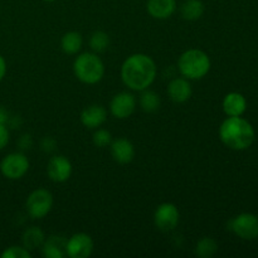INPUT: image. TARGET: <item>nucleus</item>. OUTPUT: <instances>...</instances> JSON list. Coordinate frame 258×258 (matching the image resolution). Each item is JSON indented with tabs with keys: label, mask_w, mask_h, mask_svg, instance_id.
Wrapping results in <instances>:
<instances>
[{
	"label": "nucleus",
	"mask_w": 258,
	"mask_h": 258,
	"mask_svg": "<svg viewBox=\"0 0 258 258\" xmlns=\"http://www.w3.org/2000/svg\"><path fill=\"white\" fill-rule=\"evenodd\" d=\"M158 73L153 58L144 53H135L125 59L121 66V80L133 91L146 90L154 83Z\"/></svg>",
	"instance_id": "nucleus-1"
},
{
	"label": "nucleus",
	"mask_w": 258,
	"mask_h": 258,
	"mask_svg": "<svg viewBox=\"0 0 258 258\" xmlns=\"http://www.w3.org/2000/svg\"><path fill=\"white\" fill-rule=\"evenodd\" d=\"M219 139L232 150H246L254 141V128L241 116H228L219 127Z\"/></svg>",
	"instance_id": "nucleus-2"
},
{
	"label": "nucleus",
	"mask_w": 258,
	"mask_h": 258,
	"mask_svg": "<svg viewBox=\"0 0 258 258\" xmlns=\"http://www.w3.org/2000/svg\"><path fill=\"white\" fill-rule=\"evenodd\" d=\"M211 58L201 49H188L179 57L178 68L183 77L189 81L202 80L211 71Z\"/></svg>",
	"instance_id": "nucleus-3"
},
{
	"label": "nucleus",
	"mask_w": 258,
	"mask_h": 258,
	"mask_svg": "<svg viewBox=\"0 0 258 258\" xmlns=\"http://www.w3.org/2000/svg\"><path fill=\"white\" fill-rule=\"evenodd\" d=\"M75 76L86 85H96L105 75V64L96 53L86 52L78 55L73 63Z\"/></svg>",
	"instance_id": "nucleus-4"
},
{
	"label": "nucleus",
	"mask_w": 258,
	"mask_h": 258,
	"mask_svg": "<svg viewBox=\"0 0 258 258\" xmlns=\"http://www.w3.org/2000/svg\"><path fill=\"white\" fill-rule=\"evenodd\" d=\"M53 207V196L47 189H35L28 196L25 208L33 219H42L47 216Z\"/></svg>",
	"instance_id": "nucleus-5"
},
{
	"label": "nucleus",
	"mask_w": 258,
	"mask_h": 258,
	"mask_svg": "<svg viewBox=\"0 0 258 258\" xmlns=\"http://www.w3.org/2000/svg\"><path fill=\"white\" fill-rule=\"evenodd\" d=\"M29 170V160L23 153H10L0 161V173L9 180L23 178Z\"/></svg>",
	"instance_id": "nucleus-6"
},
{
	"label": "nucleus",
	"mask_w": 258,
	"mask_h": 258,
	"mask_svg": "<svg viewBox=\"0 0 258 258\" xmlns=\"http://www.w3.org/2000/svg\"><path fill=\"white\" fill-rule=\"evenodd\" d=\"M229 229L244 241H253L258 237V217L242 213L229 222Z\"/></svg>",
	"instance_id": "nucleus-7"
},
{
	"label": "nucleus",
	"mask_w": 258,
	"mask_h": 258,
	"mask_svg": "<svg viewBox=\"0 0 258 258\" xmlns=\"http://www.w3.org/2000/svg\"><path fill=\"white\" fill-rule=\"evenodd\" d=\"M180 213L175 204L163 203L156 208L154 213V223L161 232H171L178 227Z\"/></svg>",
	"instance_id": "nucleus-8"
},
{
	"label": "nucleus",
	"mask_w": 258,
	"mask_h": 258,
	"mask_svg": "<svg viewBox=\"0 0 258 258\" xmlns=\"http://www.w3.org/2000/svg\"><path fill=\"white\" fill-rule=\"evenodd\" d=\"M92 252L93 241L87 233H76L66 242V254L71 258H87Z\"/></svg>",
	"instance_id": "nucleus-9"
},
{
	"label": "nucleus",
	"mask_w": 258,
	"mask_h": 258,
	"mask_svg": "<svg viewBox=\"0 0 258 258\" xmlns=\"http://www.w3.org/2000/svg\"><path fill=\"white\" fill-rule=\"evenodd\" d=\"M136 108V98L130 92L116 93L110 103V112L118 120L130 117Z\"/></svg>",
	"instance_id": "nucleus-10"
},
{
	"label": "nucleus",
	"mask_w": 258,
	"mask_h": 258,
	"mask_svg": "<svg viewBox=\"0 0 258 258\" xmlns=\"http://www.w3.org/2000/svg\"><path fill=\"white\" fill-rule=\"evenodd\" d=\"M47 174L54 183H64L72 175V164L63 155L53 156L48 161Z\"/></svg>",
	"instance_id": "nucleus-11"
},
{
	"label": "nucleus",
	"mask_w": 258,
	"mask_h": 258,
	"mask_svg": "<svg viewBox=\"0 0 258 258\" xmlns=\"http://www.w3.org/2000/svg\"><path fill=\"white\" fill-rule=\"evenodd\" d=\"M110 150L113 160L118 164H128L135 158V148L133 143L125 138H118L111 141Z\"/></svg>",
	"instance_id": "nucleus-12"
},
{
	"label": "nucleus",
	"mask_w": 258,
	"mask_h": 258,
	"mask_svg": "<svg viewBox=\"0 0 258 258\" xmlns=\"http://www.w3.org/2000/svg\"><path fill=\"white\" fill-rule=\"evenodd\" d=\"M80 118L85 127L98 128L107 120V110L101 105H91L81 112Z\"/></svg>",
	"instance_id": "nucleus-13"
},
{
	"label": "nucleus",
	"mask_w": 258,
	"mask_h": 258,
	"mask_svg": "<svg viewBox=\"0 0 258 258\" xmlns=\"http://www.w3.org/2000/svg\"><path fill=\"white\" fill-rule=\"evenodd\" d=\"M168 95L175 103H184L190 98L191 85L185 77L174 78L168 85Z\"/></svg>",
	"instance_id": "nucleus-14"
},
{
	"label": "nucleus",
	"mask_w": 258,
	"mask_h": 258,
	"mask_svg": "<svg viewBox=\"0 0 258 258\" xmlns=\"http://www.w3.org/2000/svg\"><path fill=\"white\" fill-rule=\"evenodd\" d=\"M146 10L154 19H169L176 10V0H148Z\"/></svg>",
	"instance_id": "nucleus-15"
},
{
	"label": "nucleus",
	"mask_w": 258,
	"mask_h": 258,
	"mask_svg": "<svg viewBox=\"0 0 258 258\" xmlns=\"http://www.w3.org/2000/svg\"><path fill=\"white\" fill-rule=\"evenodd\" d=\"M223 111L227 116H242L247 108V101L239 92H229L223 98Z\"/></svg>",
	"instance_id": "nucleus-16"
},
{
	"label": "nucleus",
	"mask_w": 258,
	"mask_h": 258,
	"mask_svg": "<svg viewBox=\"0 0 258 258\" xmlns=\"http://www.w3.org/2000/svg\"><path fill=\"white\" fill-rule=\"evenodd\" d=\"M44 241V233H43L42 229L38 228V227H30V228L25 229V232L23 233L22 237L23 247H25L29 252L35 251V249L38 248H42Z\"/></svg>",
	"instance_id": "nucleus-17"
},
{
	"label": "nucleus",
	"mask_w": 258,
	"mask_h": 258,
	"mask_svg": "<svg viewBox=\"0 0 258 258\" xmlns=\"http://www.w3.org/2000/svg\"><path fill=\"white\" fill-rule=\"evenodd\" d=\"M181 17L189 22H194L203 17L204 4L202 0H185L180 7Z\"/></svg>",
	"instance_id": "nucleus-18"
},
{
	"label": "nucleus",
	"mask_w": 258,
	"mask_h": 258,
	"mask_svg": "<svg viewBox=\"0 0 258 258\" xmlns=\"http://www.w3.org/2000/svg\"><path fill=\"white\" fill-rule=\"evenodd\" d=\"M43 256L47 258H63L66 254V243L59 237H50L42 246Z\"/></svg>",
	"instance_id": "nucleus-19"
},
{
	"label": "nucleus",
	"mask_w": 258,
	"mask_h": 258,
	"mask_svg": "<svg viewBox=\"0 0 258 258\" xmlns=\"http://www.w3.org/2000/svg\"><path fill=\"white\" fill-rule=\"evenodd\" d=\"M83 44L82 35L78 32H67L60 39V47L66 54H77Z\"/></svg>",
	"instance_id": "nucleus-20"
},
{
	"label": "nucleus",
	"mask_w": 258,
	"mask_h": 258,
	"mask_svg": "<svg viewBox=\"0 0 258 258\" xmlns=\"http://www.w3.org/2000/svg\"><path fill=\"white\" fill-rule=\"evenodd\" d=\"M140 106L145 112H155L160 107V97L156 92L150 91L149 88L141 91Z\"/></svg>",
	"instance_id": "nucleus-21"
},
{
	"label": "nucleus",
	"mask_w": 258,
	"mask_h": 258,
	"mask_svg": "<svg viewBox=\"0 0 258 258\" xmlns=\"http://www.w3.org/2000/svg\"><path fill=\"white\" fill-rule=\"evenodd\" d=\"M218 251V244L213 238L204 237L197 243L196 254L201 258H211Z\"/></svg>",
	"instance_id": "nucleus-22"
},
{
	"label": "nucleus",
	"mask_w": 258,
	"mask_h": 258,
	"mask_svg": "<svg viewBox=\"0 0 258 258\" xmlns=\"http://www.w3.org/2000/svg\"><path fill=\"white\" fill-rule=\"evenodd\" d=\"M90 45L91 49L95 53H101L105 52L106 49L110 45V37L106 32H102V30H96L90 38Z\"/></svg>",
	"instance_id": "nucleus-23"
},
{
	"label": "nucleus",
	"mask_w": 258,
	"mask_h": 258,
	"mask_svg": "<svg viewBox=\"0 0 258 258\" xmlns=\"http://www.w3.org/2000/svg\"><path fill=\"white\" fill-rule=\"evenodd\" d=\"M2 258H30L32 252L23 246H10L2 252Z\"/></svg>",
	"instance_id": "nucleus-24"
},
{
	"label": "nucleus",
	"mask_w": 258,
	"mask_h": 258,
	"mask_svg": "<svg viewBox=\"0 0 258 258\" xmlns=\"http://www.w3.org/2000/svg\"><path fill=\"white\" fill-rule=\"evenodd\" d=\"M93 144L97 148H106L110 146L111 141H112V136H111L110 131L105 130V128H97L93 134Z\"/></svg>",
	"instance_id": "nucleus-25"
},
{
	"label": "nucleus",
	"mask_w": 258,
	"mask_h": 258,
	"mask_svg": "<svg viewBox=\"0 0 258 258\" xmlns=\"http://www.w3.org/2000/svg\"><path fill=\"white\" fill-rule=\"evenodd\" d=\"M10 140V133L5 123H0V151L7 148Z\"/></svg>",
	"instance_id": "nucleus-26"
},
{
	"label": "nucleus",
	"mask_w": 258,
	"mask_h": 258,
	"mask_svg": "<svg viewBox=\"0 0 258 258\" xmlns=\"http://www.w3.org/2000/svg\"><path fill=\"white\" fill-rule=\"evenodd\" d=\"M5 73H7V62H5L4 57L0 54V82L5 77Z\"/></svg>",
	"instance_id": "nucleus-27"
},
{
	"label": "nucleus",
	"mask_w": 258,
	"mask_h": 258,
	"mask_svg": "<svg viewBox=\"0 0 258 258\" xmlns=\"http://www.w3.org/2000/svg\"><path fill=\"white\" fill-rule=\"evenodd\" d=\"M5 121H7V113L0 108V123H5Z\"/></svg>",
	"instance_id": "nucleus-28"
},
{
	"label": "nucleus",
	"mask_w": 258,
	"mask_h": 258,
	"mask_svg": "<svg viewBox=\"0 0 258 258\" xmlns=\"http://www.w3.org/2000/svg\"><path fill=\"white\" fill-rule=\"evenodd\" d=\"M44 2H47V3H53V2H57V0H44Z\"/></svg>",
	"instance_id": "nucleus-29"
}]
</instances>
